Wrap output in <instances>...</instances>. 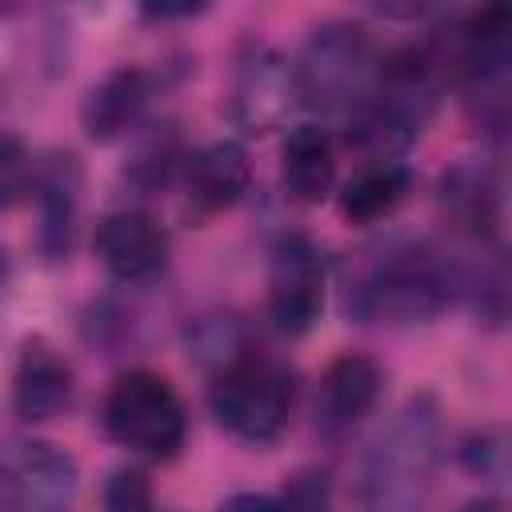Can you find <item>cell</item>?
Listing matches in <instances>:
<instances>
[{"instance_id":"obj_24","label":"cell","mask_w":512,"mask_h":512,"mask_svg":"<svg viewBox=\"0 0 512 512\" xmlns=\"http://www.w3.org/2000/svg\"><path fill=\"white\" fill-rule=\"evenodd\" d=\"M464 512H508V508H504V500H496V496H480V500L464 504Z\"/></svg>"},{"instance_id":"obj_22","label":"cell","mask_w":512,"mask_h":512,"mask_svg":"<svg viewBox=\"0 0 512 512\" xmlns=\"http://www.w3.org/2000/svg\"><path fill=\"white\" fill-rule=\"evenodd\" d=\"M216 512H280V504L276 496H264V492H236Z\"/></svg>"},{"instance_id":"obj_6","label":"cell","mask_w":512,"mask_h":512,"mask_svg":"<svg viewBox=\"0 0 512 512\" xmlns=\"http://www.w3.org/2000/svg\"><path fill=\"white\" fill-rule=\"evenodd\" d=\"M80 492V468L72 452L52 440L12 444L0 460V508L4 512H72Z\"/></svg>"},{"instance_id":"obj_14","label":"cell","mask_w":512,"mask_h":512,"mask_svg":"<svg viewBox=\"0 0 512 512\" xmlns=\"http://www.w3.org/2000/svg\"><path fill=\"white\" fill-rule=\"evenodd\" d=\"M280 180L296 204H320L336 184V148L328 128L296 124L280 152Z\"/></svg>"},{"instance_id":"obj_12","label":"cell","mask_w":512,"mask_h":512,"mask_svg":"<svg viewBox=\"0 0 512 512\" xmlns=\"http://www.w3.org/2000/svg\"><path fill=\"white\" fill-rule=\"evenodd\" d=\"M152 100V80L140 68H116L100 84H92L80 100V124L92 140L128 136Z\"/></svg>"},{"instance_id":"obj_9","label":"cell","mask_w":512,"mask_h":512,"mask_svg":"<svg viewBox=\"0 0 512 512\" xmlns=\"http://www.w3.org/2000/svg\"><path fill=\"white\" fill-rule=\"evenodd\" d=\"M96 256L120 284H144L168 264V232L156 216L120 208L96 224Z\"/></svg>"},{"instance_id":"obj_10","label":"cell","mask_w":512,"mask_h":512,"mask_svg":"<svg viewBox=\"0 0 512 512\" xmlns=\"http://www.w3.org/2000/svg\"><path fill=\"white\" fill-rule=\"evenodd\" d=\"M76 400V380H72V368L68 360L32 340L24 344L20 352V364H16V376H12V408L20 420L28 424H44V420H56L72 408Z\"/></svg>"},{"instance_id":"obj_18","label":"cell","mask_w":512,"mask_h":512,"mask_svg":"<svg viewBox=\"0 0 512 512\" xmlns=\"http://www.w3.org/2000/svg\"><path fill=\"white\" fill-rule=\"evenodd\" d=\"M180 164V140L176 132H152L148 140H140L136 156L128 160V180L140 184V188H156L172 176V168Z\"/></svg>"},{"instance_id":"obj_8","label":"cell","mask_w":512,"mask_h":512,"mask_svg":"<svg viewBox=\"0 0 512 512\" xmlns=\"http://www.w3.org/2000/svg\"><path fill=\"white\" fill-rule=\"evenodd\" d=\"M296 104L292 60L268 44H248L232 68V116L244 132H272Z\"/></svg>"},{"instance_id":"obj_11","label":"cell","mask_w":512,"mask_h":512,"mask_svg":"<svg viewBox=\"0 0 512 512\" xmlns=\"http://www.w3.org/2000/svg\"><path fill=\"white\" fill-rule=\"evenodd\" d=\"M252 184V164L244 144L236 140H216L192 156H184V188H188V204L200 216L224 212L232 208Z\"/></svg>"},{"instance_id":"obj_17","label":"cell","mask_w":512,"mask_h":512,"mask_svg":"<svg viewBox=\"0 0 512 512\" xmlns=\"http://www.w3.org/2000/svg\"><path fill=\"white\" fill-rule=\"evenodd\" d=\"M440 196L448 204V212L472 232V236H492L496 220H500V188L496 176L488 168L476 164H460L444 176Z\"/></svg>"},{"instance_id":"obj_16","label":"cell","mask_w":512,"mask_h":512,"mask_svg":"<svg viewBox=\"0 0 512 512\" xmlns=\"http://www.w3.org/2000/svg\"><path fill=\"white\" fill-rule=\"evenodd\" d=\"M412 188V172L396 160H380V164H368L364 172H356L344 192H340V212L344 220L352 224H376L384 220L388 212H396V204L408 196Z\"/></svg>"},{"instance_id":"obj_3","label":"cell","mask_w":512,"mask_h":512,"mask_svg":"<svg viewBox=\"0 0 512 512\" xmlns=\"http://www.w3.org/2000/svg\"><path fill=\"white\" fill-rule=\"evenodd\" d=\"M292 76H296V96L308 108L352 120L364 108L376 80V52L368 32L348 20H328L312 28L300 56L292 60Z\"/></svg>"},{"instance_id":"obj_25","label":"cell","mask_w":512,"mask_h":512,"mask_svg":"<svg viewBox=\"0 0 512 512\" xmlns=\"http://www.w3.org/2000/svg\"><path fill=\"white\" fill-rule=\"evenodd\" d=\"M0 512H4V508H0Z\"/></svg>"},{"instance_id":"obj_15","label":"cell","mask_w":512,"mask_h":512,"mask_svg":"<svg viewBox=\"0 0 512 512\" xmlns=\"http://www.w3.org/2000/svg\"><path fill=\"white\" fill-rule=\"evenodd\" d=\"M380 396V368L372 356L344 352L320 376V404L332 424H356Z\"/></svg>"},{"instance_id":"obj_7","label":"cell","mask_w":512,"mask_h":512,"mask_svg":"<svg viewBox=\"0 0 512 512\" xmlns=\"http://www.w3.org/2000/svg\"><path fill=\"white\" fill-rule=\"evenodd\" d=\"M324 308V260L312 240L284 236L268 268V316L280 332L304 336Z\"/></svg>"},{"instance_id":"obj_4","label":"cell","mask_w":512,"mask_h":512,"mask_svg":"<svg viewBox=\"0 0 512 512\" xmlns=\"http://www.w3.org/2000/svg\"><path fill=\"white\" fill-rule=\"evenodd\" d=\"M208 404L220 428L244 444H272L292 416V376L256 352H232L208 384Z\"/></svg>"},{"instance_id":"obj_19","label":"cell","mask_w":512,"mask_h":512,"mask_svg":"<svg viewBox=\"0 0 512 512\" xmlns=\"http://www.w3.org/2000/svg\"><path fill=\"white\" fill-rule=\"evenodd\" d=\"M280 512H332V484L324 468H300L284 480V492L276 496Z\"/></svg>"},{"instance_id":"obj_1","label":"cell","mask_w":512,"mask_h":512,"mask_svg":"<svg viewBox=\"0 0 512 512\" xmlns=\"http://www.w3.org/2000/svg\"><path fill=\"white\" fill-rule=\"evenodd\" d=\"M472 276L424 244H388L364 252L348 272V312L368 324H416L452 296L472 292Z\"/></svg>"},{"instance_id":"obj_2","label":"cell","mask_w":512,"mask_h":512,"mask_svg":"<svg viewBox=\"0 0 512 512\" xmlns=\"http://www.w3.org/2000/svg\"><path fill=\"white\" fill-rule=\"evenodd\" d=\"M440 464V412L428 396L408 400L372 440L360 468L364 512H424Z\"/></svg>"},{"instance_id":"obj_13","label":"cell","mask_w":512,"mask_h":512,"mask_svg":"<svg viewBox=\"0 0 512 512\" xmlns=\"http://www.w3.org/2000/svg\"><path fill=\"white\" fill-rule=\"evenodd\" d=\"M36 208H40V232L36 244L48 260L68 256L76 212H80V164L76 156H48V164L32 180Z\"/></svg>"},{"instance_id":"obj_21","label":"cell","mask_w":512,"mask_h":512,"mask_svg":"<svg viewBox=\"0 0 512 512\" xmlns=\"http://www.w3.org/2000/svg\"><path fill=\"white\" fill-rule=\"evenodd\" d=\"M100 504H104V512H156L152 508V484L140 468H116L104 480Z\"/></svg>"},{"instance_id":"obj_5","label":"cell","mask_w":512,"mask_h":512,"mask_svg":"<svg viewBox=\"0 0 512 512\" xmlns=\"http://www.w3.org/2000/svg\"><path fill=\"white\" fill-rule=\"evenodd\" d=\"M100 416H104V432L136 456L172 460L184 448L188 416H184L176 388L160 372L132 368L116 376L104 396Z\"/></svg>"},{"instance_id":"obj_20","label":"cell","mask_w":512,"mask_h":512,"mask_svg":"<svg viewBox=\"0 0 512 512\" xmlns=\"http://www.w3.org/2000/svg\"><path fill=\"white\" fill-rule=\"evenodd\" d=\"M32 180H36V172H32L28 148L12 132H0V208L20 204L24 192L32 188Z\"/></svg>"},{"instance_id":"obj_23","label":"cell","mask_w":512,"mask_h":512,"mask_svg":"<svg viewBox=\"0 0 512 512\" xmlns=\"http://www.w3.org/2000/svg\"><path fill=\"white\" fill-rule=\"evenodd\" d=\"M200 4H148L144 16H156V20H168V16H196Z\"/></svg>"}]
</instances>
